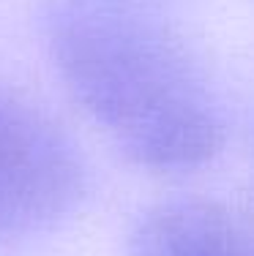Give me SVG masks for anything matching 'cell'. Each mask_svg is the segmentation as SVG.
<instances>
[{"label": "cell", "instance_id": "obj_1", "mask_svg": "<svg viewBox=\"0 0 254 256\" xmlns=\"http://www.w3.org/2000/svg\"><path fill=\"white\" fill-rule=\"evenodd\" d=\"M52 66L129 161L153 172L208 164L224 142L197 63L131 0H50Z\"/></svg>", "mask_w": 254, "mask_h": 256}, {"label": "cell", "instance_id": "obj_2", "mask_svg": "<svg viewBox=\"0 0 254 256\" xmlns=\"http://www.w3.org/2000/svg\"><path fill=\"white\" fill-rule=\"evenodd\" d=\"M85 196V164L63 126L17 93L0 90V237L63 221Z\"/></svg>", "mask_w": 254, "mask_h": 256}, {"label": "cell", "instance_id": "obj_3", "mask_svg": "<svg viewBox=\"0 0 254 256\" xmlns=\"http://www.w3.org/2000/svg\"><path fill=\"white\" fill-rule=\"evenodd\" d=\"M131 256H254L246 224L213 199H167L131 229Z\"/></svg>", "mask_w": 254, "mask_h": 256}]
</instances>
